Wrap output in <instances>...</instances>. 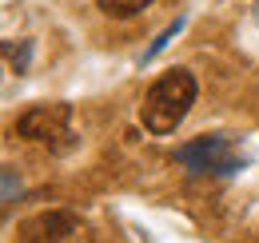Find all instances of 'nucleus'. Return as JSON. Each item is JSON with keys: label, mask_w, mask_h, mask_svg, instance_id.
<instances>
[{"label": "nucleus", "mask_w": 259, "mask_h": 243, "mask_svg": "<svg viewBox=\"0 0 259 243\" xmlns=\"http://www.w3.org/2000/svg\"><path fill=\"white\" fill-rule=\"evenodd\" d=\"M195 96H199V84H195V76L188 68H171V72H163L160 80H152V88L144 92V104H140L144 132L171 136L180 124L188 120Z\"/></svg>", "instance_id": "obj_1"}, {"label": "nucleus", "mask_w": 259, "mask_h": 243, "mask_svg": "<svg viewBox=\"0 0 259 243\" xmlns=\"http://www.w3.org/2000/svg\"><path fill=\"white\" fill-rule=\"evenodd\" d=\"M16 136L28 140V144H40V148H52V152H68L76 144V136H72V108L68 104L28 108L16 120Z\"/></svg>", "instance_id": "obj_2"}, {"label": "nucleus", "mask_w": 259, "mask_h": 243, "mask_svg": "<svg viewBox=\"0 0 259 243\" xmlns=\"http://www.w3.org/2000/svg\"><path fill=\"white\" fill-rule=\"evenodd\" d=\"M176 164H184L195 176H235L243 168V159L235 155L227 136H199L192 144L176 148Z\"/></svg>", "instance_id": "obj_3"}, {"label": "nucleus", "mask_w": 259, "mask_h": 243, "mask_svg": "<svg viewBox=\"0 0 259 243\" xmlns=\"http://www.w3.org/2000/svg\"><path fill=\"white\" fill-rule=\"evenodd\" d=\"M84 231V223H80V215L72 212H40L32 219H24L20 227H16V239L24 243H60V239H76Z\"/></svg>", "instance_id": "obj_4"}, {"label": "nucleus", "mask_w": 259, "mask_h": 243, "mask_svg": "<svg viewBox=\"0 0 259 243\" xmlns=\"http://www.w3.org/2000/svg\"><path fill=\"white\" fill-rule=\"evenodd\" d=\"M100 12L104 16H112V20H132V16H140L144 8H152L156 0H96Z\"/></svg>", "instance_id": "obj_5"}, {"label": "nucleus", "mask_w": 259, "mask_h": 243, "mask_svg": "<svg viewBox=\"0 0 259 243\" xmlns=\"http://www.w3.org/2000/svg\"><path fill=\"white\" fill-rule=\"evenodd\" d=\"M0 56L16 64V72H24V68H28V60H32V40H20V44L4 40V44H0Z\"/></svg>", "instance_id": "obj_6"}, {"label": "nucleus", "mask_w": 259, "mask_h": 243, "mask_svg": "<svg viewBox=\"0 0 259 243\" xmlns=\"http://www.w3.org/2000/svg\"><path fill=\"white\" fill-rule=\"evenodd\" d=\"M20 191H24L20 176H16V172H8V168H0V208H4V204H12Z\"/></svg>", "instance_id": "obj_7"}, {"label": "nucleus", "mask_w": 259, "mask_h": 243, "mask_svg": "<svg viewBox=\"0 0 259 243\" xmlns=\"http://www.w3.org/2000/svg\"><path fill=\"white\" fill-rule=\"evenodd\" d=\"M180 32H184V20H176V24H167V28L160 32V40H156V44H152V48L144 52V60H156V56H160V52L167 48V44H171V40H176V36H180Z\"/></svg>", "instance_id": "obj_8"}]
</instances>
